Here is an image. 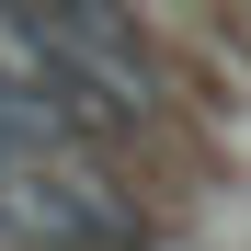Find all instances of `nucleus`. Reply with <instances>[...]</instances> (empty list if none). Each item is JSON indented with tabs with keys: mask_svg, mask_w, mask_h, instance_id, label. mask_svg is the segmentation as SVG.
Listing matches in <instances>:
<instances>
[{
	"mask_svg": "<svg viewBox=\"0 0 251 251\" xmlns=\"http://www.w3.org/2000/svg\"><path fill=\"white\" fill-rule=\"evenodd\" d=\"M0 251H149V228L126 217L92 172L46 160V172H12L0 183Z\"/></svg>",
	"mask_w": 251,
	"mask_h": 251,
	"instance_id": "f257e3e1",
	"label": "nucleus"
}]
</instances>
